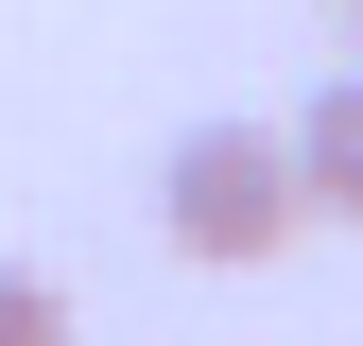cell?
I'll list each match as a JSON object with an SVG mask.
<instances>
[{
  "label": "cell",
  "mask_w": 363,
  "mask_h": 346,
  "mask_svg": "<svg viewBox=\"0 0 363 346\" xmlns=\"http://www.w3.org/2000/svg\"><path fill=\"white\" fill-rule=\"evenodd\" d=\"M156 225H173V260H208V277H259V260L311 225L277 121H191V139H173V173H156Z\"/></svg>",
  "instance_id": "6da1fadb"
},
{
  "label": "cell",
  "mask_w": 363,
  "mask_h": 346,
  "mask_svg": "<svg viewBox=\"0 0 363 346\" xmlns=\"http://www.w3.org/2000/svg\"><path fill=\"white\" fill-rule=\"evenodd\" d=\"M277 156H294V208H311V225H363V69L311 86V104L277 121Z\"/></svg>",
  "instance_id": "7a4b0ae2"
},
{
  "label": "cell",
  "mask_w": 363,
  "mask_h": 346,
  "mask_svg": "<svg viewBox=\"0 0 363 346\" xmlns=\"http://www.w3.org/2000/svg\"><path fill=\"white\" fill-rule=\"evenodd\" d=\"M0 346H69V294L35 277V260H0Z\"/></svg>",
  "instance_id": "3957f363"
}]
</instances>
